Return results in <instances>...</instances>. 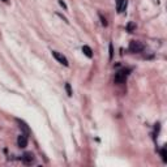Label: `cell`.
I'll list each match as a JSON object with an SVG mask.
<instances>
[{
  "instance_id": "cell-1",
  "label": "cell",
  "mask_w": 167,
  "mask_h": 167,
  "mask_svg": "<svg viewBox=\"0 0 167 167\" xmlns=\"http://www.w3.org/2000/svg\"><path fill=\"white\" fill-rule=\"evenodd\" d=\"M131 68H123L120 71H118L116 73H115V77H114V81L116 82V84H123V82H125L127 80V77H128V74L131 73Z\"/></svg>"
},
{
  "instance_id": "cell-2",
  "label": "cell",
  "mask_w": 167,
  "mask_h": 167,
  "mask_svg": "<svg viewBox=\"0 0 167 167\" xmlns=\"http://www.w3.org/2000/svg\"><path fill=\"white\" fill-rule=\"evenodd\" d=\"M129 51L131 52H133V54H136V52H141L142 50H144V45H142L141 42H138V41H132L129 43Z\"/></svg>"
},
{
  "instance_id": "cell-3",
  "label": "cell",
  "mask_w": 167,
  "mask_h": 167,
  "mask_svg": "<svg viewBox=\"0 0 167 167\" xmlns=\"http://www.w3.org/2000/svg\"><path fill=\"white\" fill-rule=\"evenodd\" d=\"M52 56L56 59V60L60 63V64H63L64 67H68L69 65V63H68V59H67L64 55L60 54V52H58V51H52Z\"/></svg>"
},
{
  "instance_id": "cell-4",
  "label": "cell",
  "mask_w": 167,
  "mask_h": 167,
  "mask_svg": "<svg viewBox=\"0 0 167 167\" xmlns=\"http://www.w3.org/2000/svg\"><path fill=\"white\" fill-rule=\"evenodd\" d=\"M21 161H22L25 165H31V163H34L35 158H34V156H33V153L26 152V153H24V154H22Z\"/></svg>"
},
{
  "instance_id": "cell-5",
  "label": "cell",
  "mask_w": 167,
  "mask_h": 167,
  "mask_svg": "<svg viewBox=\"0 0 167 167\" xmlns=\"http://www.w3.org/2000/svg\"><path fill=\"white\" fill-rule=\"evenodd\" d=\"M27 141H29V140H27V134L21 133L17 137V145H18V148H21V149L26 148V146H27Z\"/></svg>"
},
{
  "instance_id": "cell-6",
  "label": "cell",
  "mask_w": 167,
  "mask_h": 167,
  "mask_svg": "<svg viewBox=\"0 0 167 167\" xmlns=\"http://www.w3.org/2000/svg\"><path fill=\"white\" fill-rule=\"evenodd\" d=\"M16 121L18 123V127H20V129L22 131V133H25V134H27V136H29V134H30V129H29V127H27L26 123L22 121V120H20V119H17Z\"/></svg>"
},
{
  "instance_id": "cell-7",
  "label": "cell",
  "mask_w": 167,
  "mask_h": 167,
  "mask_svg": "<svg viewBox=\"0 0 167 167\" xmlns=\"http://www.w3.org/2000/svg\"><path fill=\"white\" fill-rule=\"evenodd\" d=\"M127 8V0H116V11L118 13L124 12Z\"/></svg>"
},
{
  "instance_id": "cell-8",
  "label": "cell",
  "mask_w": 167,
  "mask_h": 167,
  "mask_svg": "<svg viewBox=\"0 0 167 167\" xmlns=\"http://www.w3.org/2000/svg\"><path fill=\"white\" fill-rule=\"evenodd\" d=\"M82 52L85 54L86 58H89V59L93 58V51H91V49H90L89 46H84V47H82Z\"/></svg>"
},
{
  "instance_id": "cell-9",
  "label": "cell",
  "mask_w": 167,
  "mask_h": 167,
  "mask_svg": "<svg viewBox=\"0 0 167 167\" xmlns=\"http://www.w3.org/2000/svg\"><path fill=\"white\" fill-rule=\"evenodd\" d=\"M161 157H162V161L167 162V153H166V148H165V146L161 149Z\"/></svg>"
},
{
  "instance_id": "cell-10",
  "label": "cell",
  "mask_w": 167,
  "mask_h": 167,
  "mask_svg": "<svg viewBox=\"0 0 167 167\" xmlns=\"http://www.w3.org/2000/svg\"><path fill=\"white\" fill-rule=\"evenodd\" d=\"M65 90H67V94H68L69 97H72V89H71L69 84H65Z\"/></svg>"
},
{
  "instance_id": "cell-11",
  "label": "cell",
  "mask_w": 167,
  "mask_h": 167,
  "mask_svg": "<svg viewBox=\"0 0 167 167\" xmlns=\"http://www.w3.org/2000/svg\"><path fill=\"white\" fill-rule=\"evenodd\" d=\"M127 29H128V31H132L133 29H136V25H134L133 22H129L128 26H127Z\"/></svg>"
},
{
  "instance_id": "cell-12",
  "label": "cell",
  "mask_w": 167,
  "mask_h": 167,
  "mask_svg": "<svg viewBox=\"0 0 167 167\" xmlns=\"http://www.w3.org/2000/svg\"><path fill=\"white\" fill-rule=\"evenodd\" d=\"M99 18H101L102 25H103V26H107V21H106V18H103V16H102V14H99Z\"/></svg>"
},
{
  "instance_id": "cell-13",
  "label": "cell",
  "mask_w": 167,
  "mask_h": 167,
  "mask_svg": "<svg viewBox=\"0 0 167 167\" xmlns=\"http://www.w3.org/2000/svg\"><path fill=\"white\" fill-rule=\"evenodd\" d=\"M59 4H60V5L63 7V8H64V9L67 11V9H68V7H67V4L64 3V2H63V0H59Z\"/></svg>"
},
{
  "instance_id": "cell-14",
  "label": "cell",
  "mask_w": 167,
  "mask_h": 167,
  "mask_svg": "<svg viewBox=\"0 0 167 167\" xmlns=\"http://www.w3.org/2000/svg\"><path fill=\"white\" fill-rule=\"evenodd\" d=\"M110 59H112V45H110Z\"/></svg>"
},
{
  "instance_id": "cell-15",
  "label": "cell",
  "mask_w": 167,
  "mask_h": 167,
  "mask_svg": "<svg viewBox=\"0 0 167 167\" xmlns=\"http://www.w3.org/2000/svg\"><path fill=\"white\" fill-rule=\"evenodd\" d=\"M3 2H4V3H8V2H9V0H3Z\"/></svg>"
}]
</instances>
